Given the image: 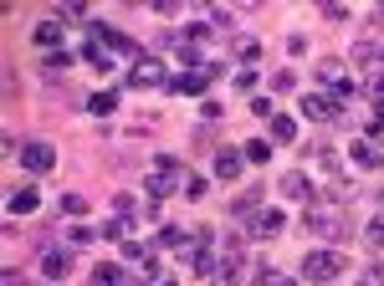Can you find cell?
Here are the masks:
<instances>
[{
  "label": "cell",
  "mask_w": 384,
  "mask_h": 286,
  "mask_svg": "<svg viewBox=\"0 0 384 286\" xmlns=\"http://www.w3.org/2000/svg\"><path fill=\"white\" fill-rule=\"evenodd\" d=\"M338 271H344V256H338V251H313V256L303 261V276H308L313 286H323V281H333Z\"/></svg>",
  "instance_id": "1"
},
{
  "label": "cell",
  "mask_w": 384,
  "mask_h": 286,
  "mask_svg": "<svg viewBox=\"0 0 384 286\" xmlns=\"http://www.w3.org/2000/svg\"><path fill=\"white\" fill-rule=\"evenodd\" d=\"M318 77H323V82L333 87V97H338V102H349V97L359 93V82H349V77H344V67H338V61H318Z\"/></svg>",
  "instance_id": "2"
},
{
  "label": "cell",
  "mask_w": 384,
  "mask_h": 286,
  "mask_svg": "<svg viewBox=\"0 0 384 286\" xmlns=\"http://www.w3.org/2000/svg\"><path fill=\"white\" fill-rule=\"evenodd\" d=\"M303 113H308L313 123H328V118H338V97H333V93H308V97H303Z\"/></svg>",
  "instance_id": "3"
},
{
  "label": "cell",
  "mask_w": 384,
  "mask_h": 286,
  "mask_svg": "<svg viewBox=\"0 0 384 286\" xmlns=\"http://www.w3.org/2000/svg\"><path fill=\"white\" fill-rule=\"evenodd\" d=\"M21 164H26L31 174H47L57 164V153H52V143H26V148H21Z\"/></svg>",
  "instance_id": "4"
},
{
  "label": "cell",
  "mask_w": 384,
  "mask_h": 286,
  "mask_svg": "<svg viewBox=\"0 0 384 286\" xmlns=\"http://www.w3.org/2000/svg\"><path fill=\"white\" fill-rule=\"evenodd\" d=\"M349 153H354V164H359V169H379V164H384V148H379L374 138H354Z\"/></svg>",
  "instance_id": "5"
},
{
  "label": "cell",
  "mask_w": 384,
  "mask_h": 286,
  "mask_svg": "<svg viewBox=\"0 0 384 286\" xmlns=\"http://www.w3.org/2000/svg\"><path fill=\"white\" fill-rule=\"evenodd\" d=\"M154 82H164V67H159V61H149V56H139V67H134V77H128V87H139V93H144V87H154Z\"/></svg>",
  "instance_id": "6"
},
{
  "label": "cell",
  "mask_w": 384,
  "mask_h": 286,
  "mask_svg": "<svg viewBox=\"0 0 384 286\" xmlns=\"http://www.w3.org/2000/svg\"><path fill=\"white\" fill-rule=\"evenodd\" d=\"M31 41H36V47H41V52L52 56V52L62 47V26H57V20H41V26L31 31Z\"/></svg>",
  "instance_id": "7"
},
{
  "label": "cell",
  "mask_w": 384,
  "mask_h": 286,
  "mask_svg": "<svg viewBox=\"0 0 384 286\" xmlns=\"http://www.w3.org/2000/svg\"><path fill=\"white\" fill-rule=\"evenodd\" d=\"M72 271V261H67V251H47L41 256V276H52V281H62Z\"/></svg>",
  "instance_id": "8"
},
{
  "label": "cell",
  "mask_w": 384,
  "mask_h": 286,
  "mask_svg": "<svg viewBox=\"0 0 384 286\" xmlns=\"http://www.w3.org/2000/svg\"><path fill=\"white\" fill-rule=\"evenodd\" d=\"M277 189H282L287 200H308V194H313V184H308L297 169H292V174H282V184H277Z\"/></svg>",
  "instance_id": "9"
},
{
  "label": "cell",
  "mask_w": 384,
  "mask_h": 286,
  "mask_svg": "<svg viewBox=\"0 0 384 286\" xmlns=\"http://www.w3.org/2000/svg\"><path fill=\"white\" fill-rule=\"evenodd\" d=\"M36 205H41V189H36V184H31V189H16V194H11V215H31Z\"/></svg>",
  "instance_id": "10"
},
{
  "label": "cell",
  "mask_w": 384,
  "mask_h": 286,
  "mask_svg": "<svg viewBox=\"0 0 384 286\" xmlns=\"http://www.w3.org/2000/svg\"><path fill=\"white\" fill-rule=\"evenodd\" d=\"M282 225H287L282 210H262V215H256V230H251V235H282Z\"/></svg>",
  "instance_id": "11"
},
{
  "label": "cell",
  "mask_w": 384,
  "mask_h": 286,
  "mask_svg": "<svg viewBox=\"0 0 384 286\" xmlns=\"http://www.w3.org/2000/svg\"><path fill=\"white\" fill-rule=\"evenodd\" d=\"M216 174H221V179H236V174H241V153L236 148H221L216 153Z\"/></svg>",
  "instance_id": "12"
},
{
  "label": "cell",
  "mask_w": 384,
  "mask_h": 286,
  "mask_svg": "<svg viewBox=\"0 0 384 286\" xmlns=\"http://www.w3.org/2000/svg\"><path fill=\"white\" fill-rule=\"evenodd\" d=\"M128 276H123V266H98L93 271V286H123Z\"/></svg>",
  "instance_id": "13"
},
{
  "label": "cell",
  "mask_w": 384,
  "mask_h": 286,
  "mask_svg": "<svg viewBox=\"0 0 384 286\" xmlns=\"http://www.w3.org/2000/svg\"><path fill=\"white\" fill-rule=\"evenodd\" d=\"M205 82H210V72H185V77H175L180 93H205Z\"/></svg>",
  "instance_id": "14"
},
{
  "label": "cell",
  "mask_w": 384,
  "mask_h": 286,
  "mask_svg": "<svg viewBox=\"0 0 384 286\" xmlns=\"http://www.w3.org/2000/svg\"><path fill=\"white\" fill-rule=\"evenodd\" d=\"M292 133H297L292 118H272V138H277V143H292Z\"/></svg>",
  "instance_id": "15"
},
{
  "label": "cell",
  "mask_w": 384,
  "mask_h": 286,
  "mask_svg": "<svg viewBox=\"0 0 384 286\" xmlns=\"http://www.w3.org/2000/svg\"><path fill=\"white\" fill-rule=\"evenodd\" d=\"M88 107H93V113H98V118H108V113H113V107H118V93H98V97H93Z\"/></svg>",
  "instance_id": "16"
},
{
  "label": "cell",
  "mask_w": 384,
  "mask_h": 286,
  "mask_svg": "<svg viewBox=\"0 0 384 286\" xmlns=\"http://www.w3.org/2000/svg\"><path fill=\"white\" fill-rule=\"evenodd\" d=\"M246 159H251V164H267V159H272V143L251 138V143H246Z\"/></svg>",
  "instance_id": "17"
},
{
  "label": "cell",
  "mask_w": 384,
  "mask_h": 286,
  "mask_svg": "<svg viewBox=\"0 0 384 286\" xmlns=\"http://www.w3.org/2000/svg\"><path fill=\"white\" fill-rule=\"evenodd\" d=\"M41 67H47V72L57 77V72H67V67H72V56H67V52H52L47 61H41Z\"/></svg>",
  "instance_id": "18"
},
{
  "label": "cell",
  "mask_w": 384,
  "mask_h": 286,
  "mask_svg": "<svg viewBox=\"0 0 384 286\" xmlns=\"http://www.w3.org/2000/svg\"><path fill=\"white\" fill-rule=\"evenodd\" d=\"M88 240H93L88 225H72V230H67V246H72V251H77V246H88Z\"/></svg>",
  "instance_id": "19"
},
{
  "label": "cell",
  "mask_w": 384,
  "mask_h": 286,
  "mask_svg": "<svg viewBox=\"0 0 384 286\" xmlns=\"http://www.w3.org/2000/svg\"><path fill=\"white\" fill-rule=\"evenodd\" d=\"M364 240H369V246H374V251H379V246H384V215H379V220H374V225H369V230H364Z\"/></svg>",
  "instance_id": "20"
},
{
  "label": "cell",
  "mask_w": 384,
  "mask_h": 286,
  "mask_svg": "<svg viewBox=\"0 0 384 286\" xmlns=\"http://www.w3.org/2000/svg\"><path fill=\"white\" fill-rule=\"evenodd\" d=\"M364 93H369V97H379V102H384V72H374V77H369V82H364Z\"/></svg>",
  "instance_id": "21"
},
{
  "label": "cell",
  "mask_w": 384,
  "mask_h": 286,
  "mask_svg": "<svg viewBox=\"0 0 384 286\" xmlns=\"http://www.w3.org/2000/svg\"><path fill=\"white\" fill-rule=\"evenodd\" d=\"M185 194H190V200H205V179H200V174H195V179H185Z\"/></svg>",
  "instance_id": "22"
},
{
  "label": "cell",
  "mask_w": 384,
  "mask_h": 286,
  "mask_svg": "<svg viewBox=\"0 0 384 286\" xmlns=\"http://www.w3.org/2000/svg\"><path fill=\"white\" fill-rule=\"evenodd\" d=\"M62 210H67V215H82V210H88V200H82V194H67V200H62Z\"/></svg>",
  "instance_id": "23"
},
{
  "label": "cell",
  "mask_w": 384,
  "mask_h": 286,
  "mask_svg": "<svg viewBox=\"0 0 384 286\" xmlns=\"http://www.w3.org/2000/svg\"><path fill=\"white\" fill-rule=\"evenodd\" d=\"M149 286H175V276L159 271V266H149Z\"/></svg>",
  "instance_id": "24"
},
{
  "label": "cell",
  "mask_w": 384,
  "mask_h": 286,
  "mask_svg": "<svg viewBox=\"0 0 384 286\" xmlns=\"http://www.w3.org/2000/svg\"><path fill=\"white\" fill-rule=\"evenodd\" d=\"M374 133H384V107H379V113H374Z\"/></svg>",
  "instance_id": "25"
},
{
  "label": "cell",
  "mask_w": 384,
  "mask_h": 286,
  "mask_svg": "<svg viewBox=\"0 0 384 286\" xmlns=\"http://www.w3.org/2000/svg\"><path fill=\"white\" fill-rule=\"evenodd\" d=\"M379 205H384V200H379Z\"/></svg>",
  "instance_id": "26"
}]
</instances>
